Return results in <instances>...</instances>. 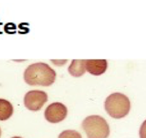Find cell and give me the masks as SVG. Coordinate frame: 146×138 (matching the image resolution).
Instances as JSON below:
<instances>
[{
  "label": "cell",
  "mask_w": 146,
  "mask_h": 138,
  "mask_svg": "<svg viewBox=\"0 0 146 138\" xmlns=\"http://www.w3.org/2000/svg\"><path fill=\"white\" fill-rule=\"evenodd\" d=\"M23 76L24 81L28 84L49 86L55 82L56 73L47 64L36 62L28 66Z\"/></svg>",
  "instance_id": "6da1fadb"
},
{
  "label": "cell",
  "mask_w": 146,
  "mask_h": 138,
  "mask_svg": "<svg viewBox=\"0 0 146 138\" xmlns=\"http://www.w3.org/2000/svg\"><path fill=\"white\" fill-rule=\"evenodd\" d=\"M131 104L127 96L122 93H113L104 102V108L108 114L114 119H122L130 112Z\"/></svg>",
  "instance_id": "7a4b0ae2"
},
{
  "label": "cell",
  "mask_w": 146,
  "mask_h": 138,
  "mask_svg": "<svg viewBox=\"0 0 146 138\" xmlns=\"http://www.w3.org/2000/svg\"><path fill=\"white\" fill-rule=\"evenodd\" d=\"M82 127L88 138H107L110 126L107 120L100 116H89L82 122Z\"/></svg>",
  "instance_id": "3957f363"
},
{
  "label": "cell",
  "mask_w": 146,
  "mask_h": 138,
  "mask_svg": "<svg viewBox=\"0 0 146 138\" xmlns=\"http://www.w3.org/2000/svg\"><path fill=\"white\" fill-rule=\"evenodd\" d=\"M48 100V95L45 92L39 90L28 91L24 97L25 106L31 111H39Z\"/></svg>",
  "instance_id": "277c9868"
},
{
  "label": "cell",
  "mask_w": 146,
  "mask_h": 138,
  "mask_svg": "<svg viewBox=\"0 0 146 138\" xmlns=\"http://www.w3.org/2000/svg\"><path fill=\"white\" fill-rule=\"evenodd\" d=\"M46 120L51 123H58L65 119L67 115L66 106L60 102H54L49 105L45 110Z\"/></svg>",
  "instance_id": "5b68a950"
},
{
  "label": "cell",
  "mask_w": 146,
  "mask_h": 138,
  "mask_svg": "<svg viewBox=\"0 0 146 138\" xmlns=\"http://www.w3.org/2000/svg\"><path fill=\"white\" fill-rule=\"evenodd\" d=\"M86 70L93 75H100L104 73L108 67L106 59H86Z\"/></svg>",
  "instance_id": "8992f818"
},
{
  "label": "cell",
  "mask_w": 146,
  "mask_h": 138,
  "mask_svg": "<svg viewBox=\"0 0 146 138\" xmlns=\"http://www.w3.org/2000/svg\"><path fill=\"white\" fill-rule=\"evenodd\" d=\"M85 62L86 59H73L68 68L69 72L73 77H81L86 72Z\"/></svg>",
  "instance_id": "52a82bcc"
},
{
  "label": "cell",
  "mask_w": 146,
  "mask_h": 138,
  "mask_svg": "<svg viewBox=\"0 0 146 138\" xmlns=\"http://www.w3.org/2000/svg\"><path fill=\"white\" fill-rule=\"evenodd\" d=\"M14 108L10 102L6 99L0 98V120H6L11 117Z\"/></svg>",
  "instance_id": "ba28073f"
},
{
  "label": "cell",
  "mask_w": 146,
  "mask_h": 138,
  "mask_svg": "<svg viewBox=\"0 0 146 138\" xmlns=\"http://www.w3.org/2000/svg\"><path fill=\"white\" fill-rule=\"evenodd\" d=\"M58 138H82L81 134L75 130H67L63 131Z\"/></svg>",
  "instance_id": "9c48e42d"
},
{
  "label": "cell",
  "mask_w": 146,
  "mask_h": 138,
  "mask_svg": "<svg viewBox=\"0 0 146 138\" xmlns=\"http://www.w3.org/2000/svg\"><path fill=\"white\" fill-rule=\"evenodd\" d=\"M139 136L141 138H146V120L141 125L139 130Z\"/></svg>",
  "instance_id": "30bf717a"
},
{
  "label": "cell",
  "mask_w": 146,
  "mask_h": 138,
  "mask_svg": "<svg viewBox=\"0 0 146 138\" xmlns=\"http://www.w3.org/2000/svg\"><path fill=\"white\" fill-rule=\"evenodd\" d=\"M11 138H22V137H19V136H14V137H12Z\"/></svg>",
  "instance_id": "8fae6325"
},
{
  "label": "cell",
  "mask_w": 146,
  "mask_h": 138,
  "mask_svg": "<svg viewBox=\"0 0 146 138\" xmlns=\"http://www.w3.org/2000/svg\"><path fill=\"white\" fill-rule=\"evenodd\" d=\"M1 128H0V137H1Z\"/></svg>",
  "instance_id": "7c38bea8"
}]
</instances>
